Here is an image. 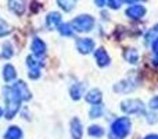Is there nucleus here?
<instances>
[{
    "label": "nucleus",
    "instance_id": "obj_24",
    "mask_svg": "<svg viewBox=\"0 0 158 139\" xmlns=\"http://www.w3.org/2000/svg\"><path fill=\"white\" fill-rule=\"evenodd\" d=\"M11 32V27L4 21V20H0V36L8 35Z\"/></svg>",
    "mask_w": 158,
    "mask_h": 139
},
{
    "label": "nucleus",
    "instance_id": "obj_11",
    "mask_svg": "<svg viewBox=\"0 0 158 139\" xmlns=\"http://www.w3.org/2000/svg\"><path fill=\"white\" fill-rule=\"evenodd\" d=\"M8 7L17 15H22L25 11V0H8Z\"/></svg>",
    "mask_w": 158,
    "mask_h": 139
},
{
    "label": "nucleus",
    "instance_id": "obj_21",
    "mask_svg": "<svg viewBox=\"0 0 158 139\" xmlns=\"http://www.w3.org/2000/svg\"><path fill=\"white\" fill-rule=\"evenodd\" d=\"M89 135L90 137H96V138H100L104 135V129L98 125H92L89 128Z\"/></svg>",
    "mask_w": 158,
    "mask_h": 139
},
{
    "label": "nucleus",
    "instance_id": "obj_28",
    "mask_svg": "<svg viewBox=\"0 0 158 139\" xmlns=\"http://www.w3.org/2000/svg\"><path fill=\"white\" fill-rule=\"evenodd\" d=\"M94 3L98 6V7H104V6L108 3V0H94Z\"/></svg>",
    "mask_w": 158,
    "mask_h": 139
},
{
    "label": "nucleus",
    "instance_id": "obj_13",
    "mask_svg": "<svg viewBox=\"0 0 158 139\" xmlns=\"http://www.w3.org/2000/svg\"><path fill=\"white\" fill-rule=\"evenodd\" d=\"M46 22H47V27H49L50 29H53V28L58 27V25L61 24V14H60V13H56V11H53V13H50L49 15H47Z\"/></svg>",
    "mask_w": 158,
    "mask_h": 139
},
{
    "label": "nucleus",
    "instance_id": "obj_7",
    "mask_svg": "<svg viewBox=\"0 0 158 139\" xmlns=\"http://www.w3.org/2000/svg\"><path fill=\"white\" fill-rule=\"evenodd\" d=\"M77 47H78V50L81 53L87 54V53H90L93 49H94V42H93L90 38L78 39V41H77Z\"/></svg>",
    "mask_w": 158,
    "mask_h": 139
},
{
    "label": "nucleus",
    "instance_id": "obj_30",
    "mask_svg": "<svg viewBox=\"0 0 158 139\" xmlns=\"http://www.w3.org/2000/svg\"><path fill=\"white\" fill-rule=\"evenodd\" d=\"M128 3H135V2H146V0H126Z\"/></svg>",
    "mask_w": 158,
    "mask_h": 139
},
{
    "label": "nucleus",
    "instance_id": "obj_23",
    "mask_svg": "<svg viewBox=\"0 0 158 139\" xmlns=\"http://www.w3.org/2000/svg\"><path fill=\"white\" fill-rule=\"evenodd\" d=\"M103 114V107L100 104H93L92 110H90V117L92 118H97Z\"/></svg>",
    "mask_w": 158,
    "mask_h": 139
},
{
    "label": "nucleus",
    "instance_id": "obj_20",
    "mask_svg": "<svg viewBox=\"0 0 158 139\" xmlns=\"http://www.w3.org/2000/svg\"><path fill=\"white\" fill-rule=\"evenodd\" d=\"M125 59L129 61V63H137V60H139V53L136 52L135 49H129L125 52Z\"/></svg>",
    "mask_w": 158,
    "mask_h": 139
},
{
    "label": "nucleus",
    "instance_id": "obj_18",
    "mask_svg": "<svg viewBox=\"0 0 158 139\" xmlns=\"http://www.w3.org/2000/svg\"><path fill=\"white\" fill-rule=\"evenodd\" d=\"M57 28L63 36H72L74 35V28H72L71 24H60Z\"/></svg>",
    "mask_w": 158,
    "mask_h": 139
},
{
    "label": "nucleus",
    "instance_id": "obj_12",
    "mask_svg": "<svg viewBox=\"0 0 158 139\" xmlns=\"http://www.w3.org/2000/svg\"><path fill=\"white\" fill-rule=\"evenodd\" d=\"M82 134H83V129H82V124L78 118H74L71 121V135L74 139H81Z\"/></svg>",
    "mask_w": 158,
    "mask_h": 139
},
{
    "label": "nucleus",
    "instance_id": "obj_19",
    "mask_svg": "<svg viewBox=\"0 0 158 139\" xmlns=\"http://www.w3.org/2000/svg\"><path fill=\"white\" fill-rule=\"evenodd\" d=\"M57 3L64 11H71L74 8L75 3H77V0H57Z\"/></svg>",
    "mask_w": 158,
    "mask_h": 139
},
{
    "label": "nucleus",
    "instance_id": "obj_8",
    "mask_svg": "<svg viewBox=\"0 0 158 139\" xmlns=\"http://www.w3.org/2000/svg\"><path fill=\"white\" fill-rule=\"evenodd\" d=\"M31 50H32L33 56L42 57V56L46 53V43H44L40 38H35L32 42V45H31Z\"/></svg>",
    "mask_w": 158,
    "mask_h": 139
},
{
    "label": "nucleus",
    "instance_id": "obj_3",
    "mask_svg": "<svg viewBox=\"0 0 158 139\" xmlns=\"http://www.w3.org/2000/svg\"><path fill=\"white\" fill-rule=\"evenodd\" d=\"M71 25H72V28H74V31H78V32H87V31H90L93 28L94 20H93V17L83 14V15H79L75 20H72Z\"/></svg>",
    "mask_w": 158,
    "mask_h": 139
},
{
    "label": "nucleus",
    "instance_id": "obj_26",
    "mask_svg": "<svg viewBox=\"0 0 158 139\" xmlns=\"http://www.w3.org/2000/svg\"><path fill=\"white\" fill-rule=\"evenodd\" d=\"M153 53H154V61L158 64V38L153 42Z\"/></svg>",
    "mask_w": 158,
    "mask_h": 139
},
{
    "label": "nucleus",
    "instance_id": "obj_4",
    "mask_svg": "<svg viewBox=\"0 0 158 139\" xmlns=\"http://www.w3.org/2000/svg\"><path fill=\"white\" fill-rule=\"evenodd\" d=\"M27 66L29 68V78L36 79L40 76V63L38 61L36 56H28L27 57Z\"/></svg>",
    "mask_w": 158,
    "mask_h": 139
},
{
    "label": "nucleus",
    "instance_id": "obj_29",
    "mask_svg": "<svg viewBox=\"0 0 158 139\" xmlns=\"http://www.w3.org/2000/svg\"><path fill=\"white\" fill-rule=\"evenodd\" d=\"M144 139H158V135H148V137H146Z\"/></svg>",
    "mask_w": 158,
    "mask_h": 139
},
{
    "label": "nucleus",
    "instance_id": "obj_1",
    "mask_svg": "<svg viewBox=\"0 0 158 139\" xmlns=\"http://www.w3.org/2000/svg\"><path fill=\"white\" fill-rule=\"evenodd\" d=\"M3 100H4V103H6L4 115L7 120H11V118L18 113L21 99H19L18 95L14 92L13 88L6 86V88H3Z\"/></svg>",
    "mask_w": 158,
    "mask_h": 139
},
{
    "label": "nucleus",
    "instance_id": "obj_14",
    "mask_svg": "<svg viewBox=\"0 0 158 139\" xmlns=\"http://www.w3.org/2000/svg\"><path fill=\"white\" fill-rule=\"evenodd\" d=\"M101 99H103V96H101V92L98 89H92L86 95V102L90 104H100Z\"/></svg>",
    "mask_w": 158,
    "mask_h": 139
},
{
    "label": "nucleus",
    "instance_id": "obj_9",
    "mask_svg": "<svg viewBox=\"0 0 158 139\" xmlns=\"http://www.w3.org/2000/svg\"><path fill=\"white\" fill-rule=\"evenodd\" d=\"M144 14H146L144 6H140V4H133L126 10V15L132 20H139V18H142Z\"/></svg>",
    "mask_w": 158,
    "mask_h": 139
},
{
    "label": "nucleus",
    "instance_id": "obj_15",
    "mask_svg": "<svg viewBox=\"0 0 158 139\" xmlns=\"http://www.w3.org/2000/svg\"><path fill=\"white\" fill-rule=\"evenodd\" d=\"M17 76V71L11 64H6L4 68H3V78H4L6 82H10L13 79H15Z\"/></svg>",
    "mask_w": 158,
    "mask_h": 139
},
{
    "label": "nucleus",
    "instance_id": "obj_6",
    "mask_svg": "<svg viewBox=\"0 0 158 139\" xmlns=\"http://www.w3.org/2000/svg\"><path fill=\"white\" fill-rule=\"evenodd\" d=\"M13 89H14V92L18 95V98L21 99V100H31V92H29V89H28V86H27V84L25 82H22V81H17L15 84H14V86H13Z\"/></svg>",
    "mask_w": 158,
    "mask_h": 139
},
{
    "label": "nucleus",
    "instance_id": "obj_22",
    "mask_svg": "<svg viewBox=\"0 0 158 139\" xmlns=\"http://www.w3.org/2000/svg\"><path fill=\"white\" fill-rule=\"evenodd\" d=\"M13 46H11L10 42H4L3 45V57L4 59H10L13 56Z\"/></svg>",
    "mask_w": 158,
    "mask_h": 139
},
{
    "label": "nucleus",
    "instance_id": "obj_27",
    "mask_svg": "<svg viewBox=\"0 0 158 139\" xmlns=\"http://www.w3.org/2000/svg\"><path fill=\"white\" fill-rule=\"evenodd\" d=\"M150 107L151 109H158V96L150 100Z\"/></svg>",
    "mask_w": 158,
    "mask_h": 139
},
{
    "label": "nucleus",
    "instance_id": "obj_17",
    "mask_svg": "<svg viewBox=\"0 0 158 139\" xmlns=\"http://www.w3.org/2000/svg\"><path fill=\"white\" fill-rule=\"evenodd\" d=\"M83 90H85V85L83 84H75L74 86L71 88V98L78 100L81 99V96L83 95Z\"/></svg>",
    "mask_w": 158,
    "mask_h": 139
},
{
    "label": "nucleus",
    "instance_id": "obj_2",
    "mask_svg": "<svg viewBox=\"0 0 158 139\" xmlns=\"http://www.w3.org/2000/svg\"><path fill=\"white\" fill-rule=\"evenodd\" d=\"M132 128L131 120L128 117H122L118 118L112 123L111 125V131H110V138L111 139H123L129 135Z\"/></svg>",
    "mask_w": 158,
    "mask_h": 139
},
{
    "label": "nucleus",
    "instance_id": "obj_31",
    "mask_svg": "<svg viewBox=\"0 0 158 139\" xmlns=\"http://www.w3.org/2000/svg\"><path fill=\"white\" fill-rule=\"evenodd\" d=\"M2 115H3V110L0 109V117H2Z\"/></svg>",
    "mask_w": 158,
    "mask_h": 139
},
{
    "label": "nucleus",
    "instance_id": "obj_5",
    "mask_svg": "<svg viewBox=\"0 0 158 139\" xmlns=\"http://www.w3.org/2000/svg\"><path fill=\"white\" fill-rule=\"evenodd\" d=\"M122 110L129 114H135V113L143 111V103L137 99H131V100L122 102Z\"/></svg>",
    "mask_w": 158,
    "mask_h": 139
},
{
    "label": "nucleus",
    "instance_id": "obj_16",
    "mask_svg": "<svg viewBox=\"0 0 158 139\" xmlns=\"http://www.w3.org/2000/svg\"><path fill=\"white\" fill-rule=\"evenodd\" d=\"M22 138V131L21 128L13 125L7 129V132L4 134V139H21Z\"/></svg>",
    "mask_w": 158,
    "mask_h": 139
},
{
    "label": "nucleus",
    "instance_id": "obj_10",
    "mask_svg": "<svg viewBox=\"0 0 158 139\" xmlns=\"http://www.w3.org/2000/svg\"><path fill=\"white\" fill-rule=\"evenodd\" d=\"M94 57H96V61H97V64L100 67H106V66H108L110 64V56H108V53L103 49V47H100V49L96 50Z\"/></svg>",
    "mask_w": 158,
    "mask_h": 139
},
{
    "label": "nucleus",
    "instance_id": "obj_25",
    "mask_svg": "<svg viewBox=\"0 0 158 139\" xmlns=\"http://www.w3.org/2000/svg\"><path fill=\"white\" fill-rule=\"evenodd\" d=\"M126 0H108V4L111 8H119Z\"/></svg>",
    "mask_w": 158,
    "mask_h": 139
},
{
    "label": "nucleus",
    "instance_id": "obj_32",
    "mask_svg": "<svg viewBox=\"0 0 158 139\" xmlns=\"http://www.w3.org/2000/svg\"><path fill=\"white\" fill-rule=\"evenodd\" d=\"M156 31H158V25H156Z\"/></svg>",
    "mask_w": 158,
    "mask_h": 139
}]
</instances>
